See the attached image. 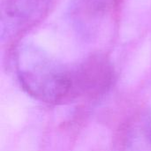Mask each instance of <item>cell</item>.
I'll return each instance as SVG.
<instances>
[{"label":"cell","mask_w":151,"mask_h":151,"mask_svg":"<svg viewBox=\"0 0 151 151\" xmlns=\"http://www.w3.org/2000/svg\"><path fill=\"white\" fill-rule=\"evenodd\" d=\"M121 0H74L71 19L74 28L86 38H93L102 30L119 6Z\"/></svg>","instance_id":"277c9868"},{"label":"cell","mask_w":151,"mask_h":151,"mask_svg":"<svg viewBox=\"0 0 151 151\" xmlns=\"http://www.w3.org/2000/svg\"><path fill=\"white\" fill-rule=\"evenodd\" d=\"M15 71L22 88L35 99L50 104L73 101L72 68H68L41 48L19 45L14 55Z\"/></svg>","instance_id":"6da1fadb"},{"label":"cell","mask_w":151,"mask_h":151,"mask_svg":"<svg viewBox=\"0 0 151 151\" xmlns=\"http://www.w3.org/2000/svg\"><path fill=\"white\" fill-rule=\"evenodd\" d=\"M51 0H2L1 38L10 42L38 23Z\"/></svg>","instance_id":"3957f363"},{"label":"cell","mask_w":151,"mask_h":151,"mask_svg":"<svg viewBox=\"0 0 151 151\" xmlns=\"http://www.w3.org/2000/svg\"><path fill=\"white\" fill-rule=\"evenodd\" d=\"M72 79L74 99L96 98L111 89L115 73L109 59L92 55L72 68Z\"/></svg>","instance_id":"7a4b0ae2"},{"label":"cell","mask_w":151,"mask_h":151,"mask_svg":"<svg viewBox=\"0 0 151 151\" xmlns=\"http://www.w3.org/2000/svg\"><path fill=\"white\" fill-rule=\"evenodd\" d=\"M126 151H151V118L138 117L131 125L126 143Z\"/></svg>","instance_id":"5b68a950"}]
</instances>
